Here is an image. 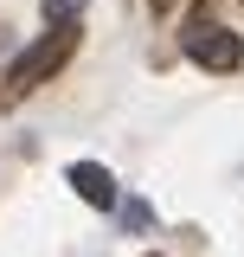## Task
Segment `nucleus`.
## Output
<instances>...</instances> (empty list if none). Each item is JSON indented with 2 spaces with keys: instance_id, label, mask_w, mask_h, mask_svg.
I'll return each instance as SVG.
<instances>
[{
  "instance_id": "4",
  "label": "nucleus",
  "mask_w": 244,
  "mask_h": 257,
  "mask_svg": "<svg viewBox=\"0 0 244 257\" xmlns=\"http://www.w3.org/2000/svg\"><path fill=\"white\" fill-rule=\"evenodd\" d=\"M148 219H154V212H148V199H122V225H129V231H142Z\"/></svg>"
},
{
  "instance_id": "5",
  "label": "nucleus",
  "mask_w": 244,
  "mask_h": 257,
  "mask_svg": "<svg viewBox=\"0 0 244 257\" xmlns=\"http://www.w3.org/2000/svg\"><path fill=\"white\" fill-rule=\"evenodd\" d=\"M77 7H84V0H45V20H52V26H71Z\"/></svg>"
},
{
  "instance_id": "1",
  "label": "nucleus",
  "mask_w": 244,
  "mask_h": 257,
  "mask_svg": "<svg viewBox=\"0 0 244 257\" xmlns=\"http://www.w3.org/2000/svg\"><path fill=\"white\" fill-rule=\"evenodd\" d=\"M71 52H77V26H52L39 45H26V52L13 58V71H7V90H0V96H7V103H20V96L39 90L52 71H64V58H71Z\"/></svg>"
},
{
  "instance_id": "3",
  "label": "nucleus",
  "mask_w": 244,
  "mask_h": 257,
  "mask_svg": "<svg viewBox=\"0 0 244 257\" xmlns=\"http://www.w3.org/2000/svg\"><path fill=\"white\" fill-rule=\"evenodd\" d=\"M64 180L77 187V199H84V206H103V212H109V206H122V193H116V174H109L103 161H77V167H71Z\"/></svg>"
},
{
  "instance_id": "2",
  "label": "nucleus",
  "mask_w": 244,
  "mask_h": 257,
  "mask_svg": "<svg viewBox=\"0 0 244 257\" xmlns=\"http://www.w3.org/2000/svg\"><path fill=\"white\" fill-rule=\"evenodd\" d=\"M186 58L206 64V71H238V64H244V39H238L231 26L193 20V26H186Z\"/></svg>"
}]
</instances>
